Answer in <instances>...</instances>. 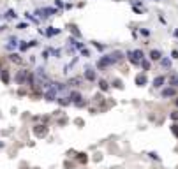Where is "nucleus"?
Masks as SVG:
<instances>
[{
	"instance_id": "obj_1",
	"label": "nucleus",
	"mask_w": 178,
	"mask_h": 169,
	"mask_svg": "<svg viewBox=\"0 0 178 169\" xmlns=\"http://www.w3.org/2000/svg\"><path fill=\"white\" fill-rule=\"evenodd\" d=\"M127 58H129V62L132 65H139L141 60L145 58V55H143L141 49H134V51H127Z\"/></svg>"
},
{
	"instance_id": "obj_2",
	"label": "nucleus",
	"mask_w": 178,
	"mask_h": 169,
	"mask_svg": "<svg viewBox=\"0 0 178 169\" xmlns=\"http://www.w3.org/2000/svg\"><path fill=\"white\" fill-rule=\"evenodd\" d=\"M48 132H49V127H48L46 123H37V125H34V129H32V134H34L35 138H39V139L46 138Z\"/></svg>"
},
{
	"instance_id": "obj_3",
	"label": "nucleus",
	"mask_w": 178,
	"mask_h": 169,
	"mask_svg": "<svg viewBox=\"0 0 178 169\" xmlns=\"http://www.w3.org/2000/svg\"><path fill=\"white\" fill-rule=\"evenodd\" d=\"M28 74H30V71H28V69H19V71L16 72V76H14L16 85H25V83H26V79H28Z\"/></svg>"
},
{
	"instance_id": "obj_4",
	"label": "nucleus",
	"mask_w": 178,
	"mask_h": 169,
	"mask_svg": "<svg viewBox=\"0 0 178 169\" xmlns=\"http://www.w3.org/2000/svg\"><path fill=\"white\" fill-rule=\"evenodd\" d=\"M109 65H113V60H111V56H109V55L101 56V58H99V62H97V69H99V71H104V69H106V67H109Z\"/></svg>"
},
{
	"instance_id": "obj_5",
	"label": "nucleus",
	"mask_w": 178,
	"mask_h": 169,
	"mask_svg": "<svg viewBox=\"0 0 178 169\" xmlns=\"http://www.w3.org/2000/svg\"><path fill=\"white\" fill-rule=\"evenodd\" d=\"M83 79H85V81H88V83L97 81V71H94L92 67H86V69H85V72H83Z\"/></svg>"
},
{
	"instance_id": "obj_6",
	"label": "nucleus",
	"mask_w": 178,
	"mask_h": 169,
	"mask_svg": "<svg viewBox=\"0 0 178 169\" xmlns=\"http://www.w3.org/2000/svg\"><path fill=\"white\" fill-rule=\"evenodd\" d=\"M67 97H69V101H71V104H72V106H74V104H78L79 101H83V95H81V92H79V90H69Z\"/></svg>"
},
{
	"instance_id": "obj_7",
	"label": "nucleus",
	"mask_w": 178,
	"mask_h": 169,
	"mask_svg": "<svg viewBox=\"0 0 178 169\" xmlns=\"http://www.w3.org/2000/svg\"><path fill=\"white\" fill-rule=\"evenodd\" d=\"M81 83H83L81 76H72V78L67 79V86L69 88H78V86H81Z\"/></svg>"
},
{
	"instance_id": "obj_8",
	"label": "nucleus",
	"mask_w": 178,
	"mask_h": 169,
	"mask_svg": "<svg viewBox=\"0 0 178 169\" xmlns=\"http://www.w3.org/2000/svg\"><path fill=\"white\" fill-rule=\"evenodd\" d=\"M134 81H136L138 86H145V85L148 83V76H147V72H139V74H136Z\"/></svg>"
},
{
	"instance_id": "obj_9",
	"label": "nucleus",
	"mask_w": 178,
	"mask_h": 169,
	"mask_svg": "<svg viewBox=\"0 0 178 169\" xmlns=\"http://www.w3.org/2000/svg\"><path fill=\"white\" fill-rule=\"evenodd\" d=\"M175 95H177V88H171V86H168V88H162V90H161V97H162V99L175 97Z\"/></svg>"
},
{
	"instance_id": "obj_10",
	"label": "nucleus",
	"mask_w": 178,
	"mask_h": 169,
	"mask_svg": "<svg viewBox=\"0 0 178 169\" xmlns=\"http://www.w3.org/2000/svg\"><path fill=\"white\" fill-rule=\"evenodd\" d=\"M166 81L169 83V86H171V88H178V72H171V74H169V78H168Z\"/></svg>"
},
{
	"instance_id": "obj_11",
	"label": "nucleus",
	"mask_w": 178,
	"mask_h": 169,
	"mask_svg": "<svg viewBox=\"0 0 178 169\" xmlns=\"http://www.w3.org/2000/svg\"><path fill=\"white\" fill-rule=\"evenodd\" d=\"M164 83H166V76H157V78H154V81H152L154 88H162Z\"/></svg>"
},
{
	"instance_id": "obj_12",
	"label": "nucleus",
	"mask_w": 178,
	"mask_h": 169,
	"mask_svg": "<svg viewBox=\"0 0 178 169\" xmlns=\"http://www.w3.org/2000/svg\"><path fill=\"white\" fill-rule=\"evenodd\" d=\"M56 102H58V106H62V108L71 106V101H69L67 95H58V97H56Z\"/></svg>"
},
{
	"instance_id": "obj_13",
	"label": "nucleus",
	"mask_w": 178,
	"mask_h": 169,
	"mask_svg": "<svg viewBox=\"0 0 178 169\" xmlns=\"http://www.w3.org/2000/svg\"><path fill=\"white\" fill-rule=\"evenodd\" d=\"M76 162H78V164H86V162H88V155H86L85 152H78V153H76Z\"/></svg>"
},
{
	"instance_id": "obj_14",
	"label": "nucleus",
	"mask_w": 178,
	"mask_h": 169,
	"mask_svg": "<svg viewBox=\"0 0 178 169\" xmlns=\"http://www.w3.org/2000/svg\"><path fill=\"white\" fill-rule=\"evenodd\" d=\"M0 79H2L4 85H9L11 76H9V71H7V69H2V71H0Z\"/></svg>"
},
{
	"instance_id": "obj_15",
	"label": "nucleus",
	"mask_w": 178,
	"mask_h": 169,
	"mask_svg": "<svg viewBox=\"0 0 178 169\" xmlns=\"http://www.w3.org/2000/svg\"><path fill=\"white\" fill-rule=\"evenodd\" d=\"M161 58H162V53H161L159 49H152V51H150V60H154V62H161Z\"/></svg>"
},
{
	"instance_id": "obj_16",
	"label": "nucleus",
	"mask_w": 178,
	"mask_h": 169,
	"mask_svg": "<svg viewBox=\"0 0 178 169\" xmlns=\"http://www.w3.org/2000/svg\"><path fill=\"white\" fill-rule=\"evenodd\" d=\"M109 56H111L113 63H117V62H122V60H124V53H122V51H113Z\"/></svg>"
},
{
	"instance_id": "obj_17",
	"label": "nucleus",
	"mask_w": 178,
	"mask_h": 169,
	"mask_svg": "<svg viewBox=\"0 0 178 169\" xmlns=\"http://www.w3.org/2000/svg\"><path fill=\"white\" fill-rule=\"evenodd\" d=\"M99 90L101 92H108L109 90V83L106 79H99Z\"/></svg>"
},
{
	"instance_id": "obj_18",
	"label": "nucleus",
	"mask_w": 178,
	"mask_h": 169,
	"mask_svg": "<svg viewBox=\"0 0 178 169\" xmlns=\"http://www.w3.org/2000/svg\"><path fill=\"white\" fill-rule=\"evenodd\" d=\"M16 46H18V41H16V37H11V39H9V44H7L5 48H7V49H14Z\"/></svg>"
},
{
	"instance_id": "obj_19",
	"label": "nucleus",
	"mask_w": 178,
	"mask_h": 169,
	"mask_svg": "<svg viewBox=\"0 0 178 169\" xmlns=\"http://www.w3.org/2000/svg\"><path fill=\"white\" fill-rule=\"evenodd\" d=\"M111 86H113V88H118V90H124V81H122V79H115V81L111 83Z\"/></svg>"
},
{
	"instance_id": "obj_20",
	"label": "nucleus",
	"mask_w": 178,
	"mask_h": 169,
	"mask_svg": "<svg viewBox=\"0 0 178 169\" xmlns=\"http://www.w3.org/2000/svg\"><path fill=\"white\" fill-rule=\"evenodd\" d=\"M141 67H143V72H147V71H150V62L147 60V58H143L141 60V63H139Z\"/></svg>"
},
{
	"instance_id": "obj_21",
	"label": "nucleus",
	"mask_w": 178,
	"mask_h": 169,
	"mask_svg": "<svg viewBox=\"0 0 178 169\" xmlns=\"http://www.w3.org/2000/svg\"><path fill=\"white\" fill-rule=\"evenodd\" d=\"M161 65H162L164 69H169V67H171V60H169V58H161Z\"/></svg>"
},
{
	"instance_id": "obj_22",
	"label": "nucleus",
	"mask_w": 178,
	"mask_h": 169,
	"mask_svg": "<svg viewBox=\"0 0 178 169\" xmlns=\"http://www.w3.org/2000/svg\"><path fill=\"white\" fill-rule=\"evenodd\" d=\"M56 34H60V30H58V28H48V30H46V35H48V37L56 35Z\"/></svg>"
},
{
	"instance_id": "obj_23",
	"label": "nucleus",
	"mask_w": 178,
	"mask_h": 169,
	"mask_svg": "<svg viewBox=\"0 0 178 169\" xmlns=\"http://www.w3.org/2000/svg\"><path fill=\"white\" fill-rule=\"evenodd\" d=\"M9 58H11V62H14V63H21V58H19L18 55H14V53L9 55Z\"/></svg>"
},
{
	"instance_id": "obj_24",
	"label": "nucleus",
	"mask_w": 178,
	"mask_h": 169,
	"mask_svg": "<svg viewBox=\"0 0 178 169\" xmlns=\"http://www.w3.org/2000/svg\"><path fill=\"white\" fill-rule=\"evenodd\" d=\"M169 129H171V134H173L175 138H178V123H173Z\"/></svg>"
},
{
	"instance_id": "obj_25",
	"label": "nucleus",
	"mask_w": 178,
	"mask_h": 169,
	"mask_svg": "<svg viewBox=\"0 0 178 169\" xmlns=\"http://www.w3.org/2000/svg\"><path fill=\"white\" fill-rule=\"evenodd\" d=\"M169 118H171L173 122H178V109H175V111H173V113L169 115Z\"/></svg>"
},
{
	"instance_id": "obj_26",
	"label": "nucleus",
	"mask_w": 178,
	"mask_h": 169,
	"mask_svg": "<svg viewBox=\"0 0 178 169\" xmlns=\"http://www.w3.org/2000/svg\"><path fill=\"white\" fill-rule=\"evenodd\" d=\"M74 125H76V127H83V125H85V122H83L81 118H76V120H74Z\"/></svg>"
},
{
	"instance_id": "obj_27",
	"label": "nucleus",
	"mask_w": 178,
	"mask_h": 169,
	"mask_svg": "<svg viewBox=\"0 0 178 169\" xmlns=\"http://www.w3.org/2000/svg\"><path fill=\"white\" fill-rule=\"evenodd\" d=\"M148 157H150V159H154V160H161V157H159L155 152H150V153H148Z\"/></svg>"
},
{
	"instance_id": "obj_28",
	"label": "nucleus",
	"mask_w": 178,
	"mask_h": 169,
	"mask_svg": "<svg viewBox=\"0 0 178 169\" xmlns=\"http://www.w3.org/2000/svg\"><path fill=\"white\" fill-rule=\"evenodd\" d=\"M65 123H67V118H65V116L58 120V125H60V127H65Z\"/></svg>"
},
{
	"instance_id": "obj_29",
	"label": "nucleus",
	"mask_w": 178,
	"mask_h": 169,
	"mask_svg": "<svg viewBox=\"0 0 178 169\" xmlns=\"http://www.w3.org/2000/svg\"><path fill=\"white\" fill-rule=\"evenodd\" d=\"M5 16H9V18H16V14H14V11H12V9H9V11L5 12Z\"/></svg>"
},
{
	"instance_id": "obj_30",
	"label": "nucleus",
	"mask_w": 178,
	"mask_h": 169,
	"mask_svg": "<svg viewBox=\"0 0 178 169\" xmlns=\"http://www.w3.org/2000/svg\"><path fill=\"white\" fill-rule=\"evenodd\" d=\"M18 48H19L21 51H26V49H28V44H26V42H23V44H19Z\"/></svg>"
},
{
	"instance_id": "obj_31",
	"label": "nucleus",
	"mask_w": 178,
	"mask_h": 169,
	"mask_svg": "<svg viewBox=\"0 0 178 169\" xmlns=\"http://www.w3.org/2000/svg\"><path fill=\"white\" fill-rule=\"evenodd\" d=\"M74 166H76V164H74V162H71V160H67V162H65V168H67V169H72Z\"/></svg>"
},
{
	"instance_id": "obj_32",
	"label": "nucleus",
	"mask_w": 178,
	"mask_h": 169,
	"mask_svg": "<svg viewBox=\"0 0 178 169\" xmlns=\"http://www.w3.org/2000/svg\"><path fill=\"white\" fill-rule=\"evenodd\" d=\"M81 55H83V56H90V51H88V49H85V48H83V49H81Z\"/></svg>"
},
{
	"instance_id": "obj_33",
	"label": "nucleus",
	"mask_w": 178,
	"mask_h": 169,
	"mask_svg": "<svg viewBox=\"0 0 178 169\" xmlns=\"http://www.w3.org/2000/svg\"><path fill=\"white\" fill-rule=\"evenodd\" d=\"M48 55H49V49H44L42 51V58H48Z\"/></svg>"
},
{
	"instance_id": "obj_34",
	"label": "nucleus",
	"mask_w": 178,
	"mask_h": 169,
	"mask_svg": "<svg viewBox=\"0 0 178 169\" xmlns=\"http://www.w3.org/2000/svg\"><path fill=\"white\" fill-rule=\"evenodd\" d=\"M171 58H178V51L175 49V51H171Z\"/></svg>"
},
{
	"instance_id": "obj_35",
	"label": "nucleus",
	"mask_w": 178,
	"mask_h": 169,
	"mask_svg": "<svg viewBox=\"0 0 178 169\" xmlns=\"http://www.w3.org/2000/svg\"><path fill=\"white\" fill-rule=\"evenodd\" d=\"M101 159H102V157H101V153H95V157H94V160H97V162H99Z\"/></svg>"
},
{
	"instance_id": "obj_36",
	"label": "nucleus",
	"mask_w": 178,
	"mask_h": 169,
	"mask_svg": "<svg viewBox=\"0 0 178 169\" xmlns=\"http://www.w3.org/2000/svg\"><path fill=\"white\" fill-rule=\"evenodd\" d=\"M4 146H5V143H4V141H0V150H2Z\"/></svg>"
},
{
	"instance_id": "obj_37",
	"label": "nucleus",
	"mask_w": 178,
	"mask_h": 169,
	"mask_svg": "<svg viewBox=\"0 0 178 169\" xmlns=\"http://www.w3.org/2000/svg\"><path fill=\"white\" fill-rule=\"evenodd\" d=\"M175 106H177V108H178V97H177V99H175Z\"/></svg>"
}]
</instances>
